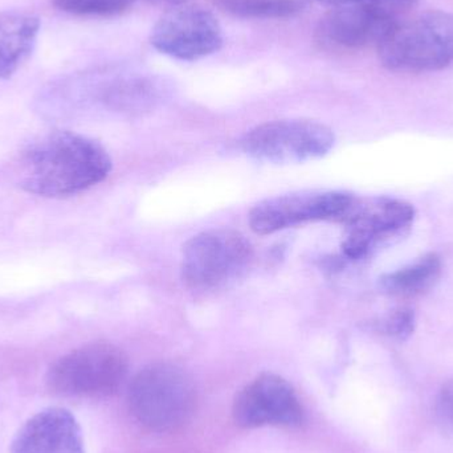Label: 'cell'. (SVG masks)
<instances>
[{
	"mask_svg": "<svg viewBox=\"0 0 453 453\" xmlns=\"http://www.w3.org/2000/svg\"><path fill=\"white\" fill-rule=\"evenodd\" d=\"M377 50L388 71L422 73L447 68L453 64V13L428 11L404 18Z\"/></svg>",
	"mask_w": 453,
	"mask_h": 453,
	"instance_id": "obj_3",
	"label": "cell"
},
{
	"mask_svg": "<svg viewBox=\"0 0 453 453\" xmlns=\"http://www.w3.org/2000/svg\"><path fill=\"white\" fill-rule=\"evenodd\" d=\"M135 0H53L61 12L84 18H114L132 10Z\"/></svg>",
	"mask_w": 453,
	"mask_h": 453,
	"instance_id": "obj_17",
	"label": "cell"
},
{
	"mask_svg": "<svg viewBox=\"0 0 453 453\" xmlns=\"http://www.w3.org/2000/svg\"><path fill=\"white\" fill-rule=\"evenodd\" d=\"M127 404L135 422L146 430L173 433L183 427L196 411V385L190 374L177 365H150L133 378Z\"/></svg>",
	"mask_w": 453,
	"mask_h": 453,
	"instance_id": "obj_2",
	"label": "cell"
},
{
	"mask_svg": "<svg viewBox=\"0 0 453 453\" xmlns=\"http://www.w3.org/2000/svg\"><path fill=\"white\" fill-rule=\"evenodd\" d=\"M419 0H374L334 7L319 19L314 42L330 53H354L378 48L388 32Z\"/></svg>",
	"mask_w": 453,
	"mask_h": 453,
	"instance_id": "obj_4",
	"label": "cell"
},
{
	"mask_svg": "<svg viewBox=\"0 0 453 453\" xmlns=\"http://www.w3.org/2000/svg\"><path fill=\"white\" fill-rule=\"evenodd\" d=\"M334 142V133L326 125L311 119H281L253 127L240 146L257 161L285 165L322 158Z\"/></svg>",
	"mask_w": 453,
	"mask_h": 453,
	"instance_id": "obj_7",
	"label": "cell"
},
{
	"mask_svg": "<svg viewBox=\"0 0 453 453\" xmlns=\"http://www.w3.org/2000/svg\"><path fill=\"white\" fill-rule=\"evenodd\" d=\"M11 453H85L76 418L61 407H50L29 418L13 436Z\"/></svg>",
	"mask_w": 453,
	"mask_h": 453,
	"instance_id": "obj_12",
	"label": "cell"
},
{
	"mask_svg": "<svg viewBox=\"0 0 453 453\" xmlns=\"http://www.w3.org/2000/svg\"><path fill=\"white\" fill-rule=\"evenodd\" d=\"M303 403L293 386L272 372L258 375L234 396L232 418L245 430L298 427L303 422Z\"/></svg>",
	"mask_w": 453,
	"mask_h": 453,
	"instance_id": "obj_10",
	"label": "cell"
},
{
	"mask_svg": "<svg viewBox=\"0 0 453 453\" xmlns=\"http://www.w3.org/2000/svg\"><path fill=\"white\" fill-rule=\"evenodd\" d=\"M223 42L222 26L214 13L196 4H180L167 11L150 34V44L157 50L183 61L214 55Z\"/></svg>",
	"mask_w": 453,
	"mask_h": 453,
	"instance_id": "obj_9",
	"label": "cell"
},
{
	"mask_svg": "<svg viewBox=\"0 0 453 453\" xmlns=\"http://www.w3.org/2000/svg\"><path fill=\"white\" fill-rule=\"evenodd\" d=\"M359 199L338 191L288 194L256 204L250 212L255 234H271L311 222H341L350 219Z\"/></svg>",
	"mask_w": 453,
	"mask_h": 453,
	"instance_id": "obj_8",
	"label": "cell"
},
{
	"mask_svg": "<svg viewBox=\"0 0 453 453\" xmlns=\"http://www.w3.org/2000/svg\"><path fill=\"white\" fill-rule=\"evenodd\" d=\"M380 327H382V332L390 337L396 338V340H406L414 333V311L409 308L395 309L383 319Z\"/></svg>",
	"mask_w": 453,
	"mask_h": 453,
	"instance_id": "obj_18",
	"label": "cell"
},
{
	"mask_svg": "<svg viewBox=\"0 0 453 453\" xmlns=\"http://www.w3.org/2000/svg\"><path fill=\"white\" fill-rule=\"evenodd\" d=\"M435 419L441 433L453 438V380L444 383L435 401Z\"/></svg>",
	"mask_w": 453,
	"mask_h": 453,
	"instance_id": "obj_19",
	"label": "cell"
},
{
	"mask_svg": "<svg viewBox=\"0 0 453 453\" xmlns=\"http://www.w3.org/2000/svg\"><path fill=\"white\" fill-rule=\"evenodd\" d=\"M222 12L240 19H289L303 12V0H212Z\"/></svg>",
	"mask_w": 453,
	"mask_h": 453,
	"instance_id": "obj_16",
	"label": "cell"
},
{
	"mask_svg": "<svg viewBox=\"0 0 453 453\" xmlns=\"http://www.w3.org/2000/svg\"><path fill=\"white\" fill-rule=\"evenodd\" d=\"M250 258L252 247L240 232L210 229L183 247L182 279L191 289H214L240 276Z\"/></svg>",
	"mask_w": 453,
	"mask_h": 453,
	"instance_id": "obj_6",
	"label": "cell"
},
{
	"mask_svg": "<svg viewBox=\"0 0 453 453\" xmlns=\"http://www.w3.org/2000/svg\"><path fill=\"white\" fill-rule=\"evenodd\" d=\"M111 172V158L97 141L79 133L55 132L27 149L19 183L35 196L64 198L98 185Z\"/></svg>",
	"mask_w": 453,
	"mask_h": 453,
	"instance_id": "obj_1",
	"label": "cell"
},
{
	"mask_svg": "<svg viewBox=\"0 0 453 453\" xmlns=\"http://www.w3.org/2000/svg\"><path fill=\"white\" fill-rule=\"evenodd\" d=\"M441 273V258L435 253H430L404 268L383 276L380 288L395 297H412L433 287Z\"/></svg>",
	"mask_w": 453,
	"mask_h": 453,
	"instance_id": "obj_15",
	"label": "cell"
},
{
	"mask_svg": "<svg viewBox=\"0 0 453 453\" xmlns=\"http://www.w3.org/2000/svg\"><path fill=\"white\" fill-rule=\"evenodd\" d=\"M148 2L157 3V4H173V5H180L186 4L188 0H148Z\"/></svg>",
	"mask_w": 453,
	"mask_h": 453,
	"instance_id": "obj_21",
	"label": "cell"
},
{
	"mask_svg": "<svg viewBox=\"0 0 453 453\" xmlns=\"http://www.w3.org/2000/svg\"><path fill=\"white\" fill-rule=\"evenodd\" d=\"M166 95V84L156 76H132L117 80L106 90L105 100L119 111H142L154 108Z\"/></svg>",
	"mask_w": 453,
	"mask_h": 453,
	"instance_id": "obj_14",
	"label": "cell"
},
{
	"mask_svg": "<svg viewBox=\"0 0 453 453\" xmlns=\"http://www.w3.org/2000/svg\"><path fill=\"white\" fill-rule=\"evenodd\" d=\"M311 2L334 8L342 7V5L361 4V3L374 2V0H311Z\"/></svg>",
	"mask_w": 453,
	"mask_h": 453,
	"instance_id": "obj_20",
	"label": "cell"
},
{
	"mask_svg": "<svg viewBox=\"0 0 453 453\" xmlns=\"http://www.w3.org/2000/svg\"><path fill=\"white\" fill-rule=\"evenodd\" d=\"M127 370V354L113 343H87L50 365L47 386L66 398H105L121 388Z\"/></svg>",
	"mask_w": 453,
	"mask_h": 453,
	"instance_id": "obj_5",
	"label": "cell"
},
{
	"mask_svg": "<svg viewBox=\"0 0 453 453\" xmlns=\"http://www.w3.org/2000/svg\"><path fill=\"white\" fill-rule=\"evenodd\" d=\"M414 218V207L406 202L380 198L364 203L359 199L345 223L348 234L342 242L343 253L353 260L365 257L378 242L409 228Z\"/></svg>",
	"mask_w": 453,
	"mask_h": 453,
	"instance_id": "obj_11",
	"label": "cell"
},
{
	"mask_svg": "<svg viewBox=\"0 0 453 453\" xmlns=\"http://www.w3.org/2000/svg\"><path fill=\"white\" fill-rule=\"evenodd\" d=\"M40 26V19L31 13L0 12V80L11 79L29 60Z\"/></svg>",
	"mask_w": 453,
	"mask_h": 453,
	"instance_id": "obj_13",
	"label": "cell"
}]
</instances>
